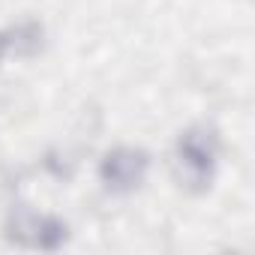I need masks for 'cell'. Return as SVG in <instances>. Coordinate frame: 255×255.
I'll return each instance as SVG.
<instances>
[{
  "label": "cell",
  "instance_id": "cell-3",
  "mask_svg": "<svg viewBox=\"0 0 255 255\" xmlns=\"http://www.w3.org/2000/svg\"><path fill=\"white\" fill-rule=\"evenodd\" d=\"M66 240V222L54 219V216H39V228H36V243L39 249H57Z\"/></svg>",
  "mask_w": 255,
  "mask_h": 255
},
{
  "label": "cell",
  "instance_id": "cell-1",
  "mask_svg": "<svg viewBox=\"0 0 255 255\" xmlns=\"http://www.w3.org/2000/svg\"><path fill=\"white\" fill-rule=\"evenodd\" d=\"M144 171H147V156L138 150H114L102 162V180L114 192L135 189L144 180Z\"/></svg>",
  "mask_w": 255,
  "mask_h": 255
},
{
  "label": "cell",
  "instance_id": "cell-2",
  "mask_svg": "<svg viewBox=\"0 0 255 255\" xmlns=\"http://www.w3.org/2000/svg\"><path fill=\"white\" fill-rule=\"evenodd\" d=\"M180 159L195 183H204L213 168V138L207 132H189L180 138Z\"/></svg>",
  "mask_w": 255,
  "mask_h": 255
}]
</instances>
